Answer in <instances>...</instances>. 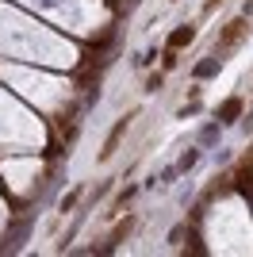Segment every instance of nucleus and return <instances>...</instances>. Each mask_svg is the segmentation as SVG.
I'll return each mask as SVG.
<instances>
[{
  "mask_svg": "<svg viewBox=\"0 0 253 257\" xmlns=\"http://www.w3.org/2000/svg\"><path fill=\"white\" fill-rule=\"evenodd\" d=\"M242 31H245V20H234V23H226V31H222V39H219V46H215V54H222V50H230L238 39H242Z\"/></svg>",
  "mask_w": 253,
  "mask_h": 257,
  "instance_id": "nucleus-1",
  "label": "nucleus"
},
{
  "mask_svg": "<svg viewBox=\"0 0 253 257\" xmlns=\"http://www.w3.org/2000/svg\"><path fill=\"white\" fill-rule=\"evenodd\" d=\"M192 39H196V27H192V23H184V27H177V31L169 35V50H180V46H188Z\"/></svg>",
  "mask_w": 253,
  "mask_h": 257,
  "instance_id": "nucleus-2",
  "label": "nucleus"
},
{
  "mask_svg": "<svg viewBox=\"0 0 253 257\" xmlns=\"http://www.w3.org/2000/svg\"><path fill=\"white\" fill-rule=\"evenodd\" d=\"M234 119H242V96H230L219 107V123H234Z\"/></svg>",
  "mask_w": 253,
  "mask_h": 257,
  "instance_id": "nucleus-3",
  "label": "nucleus"
},
{
  "mask_svg": "<svg viewBox=\"0 0 253 257\" xmlns=\"http://www.w3.org/2000/svg\"><path fill=\"white\" fill-rule=\"evenodd\" d=\"M131 226H135V219H131V215H126L123 223H119L115 230H111V234H107V242H104V253H111V249H115L119 242H123V238H126V230H131Z\"/></svg>",
  "mask_w": 253,
  "mask_h": 257,
  "instance_id": "nucleus-4",
  "label": "nucleus"
},
{
  "mask_svg": "<svg viewBox=\"0 0 253 257\" xmlns=\"http://www.w3.org/2000/svg\"><path fill=\"white\" fill-rule=\"evenodd\" d=\"M234 188L253 200V165H242V169H238V177H234Z\"/></svg>",
  "mask_w": 253,
  "mask_h": 257,
  "instance_id": "nucleus-5",
  "label": "nucleus"
},
{
  "mask_svg": "<svg viewBox=\"0 0 253 257\" xmlns=\"http://www.w3.org/2000/svg\"><path fill=\"white\" fill-rule=\"evenodd\" d=\"M123 131H126V119H119L115 123V131H111V135H107V142H104V158H111V154H115V146H119V139H123Z\"/></svg>",
  "mask_w": 253,
  "mask_h": 257,
  "instance_id": "nucleus-6",
  "label": "nucleus"
},
{
  "mask_svg": "<svg viewBox=\"0 0 253 257\" xmlns=\"http://www.w3.org/2000/svg\"><path fill=\"white\" fill-rule=\"evenodd\" d=\"M219 69H222V58H219V54H215V58H203V62L196 65V77H200V81H203V77H215V73H219Z\"/></svg>",
  "mask_w": 253,
  "mask_h": 257,
  "instance_id": "nucleus-7",
  "label": "nucleus"
},
{
  "mask_svg": "<svg viewBox=\"0 0 253 257\" xmlns=\"http://www.w3.org/2000/svg\"><path fill=\"white\" fill-rule=\"evenodd\" d=\"M23 234H27V219L12 226V234L4 238V249H20V246H23Z\"/></svg>",
  "mask_w": 253,
  "mask_h": 257,
  "instance_id": "nucleus-8",
  "label": "nucleus"
},
{
  "mask_svg": "<svg viewBox=\"0 0 253 257\" xmlns=\"http://www.w3.org/2000/svg\"><path fill=\"white\" fill-rule=\"evenodd\" d=\"M196 161H200V150H184V154H180V161H177V169L188 173V169H196Z\"/></svg>",
  "mask_w": 253,
  "mask_h": 257,
  "instance_id": "nucleus-9",
  "label": "nucleus"
},
{
  "mask_svg": "<svg viewBox=\"0 0 253 257\" xmlns=\"http://www.w3.org/2000/svg\"><path fill=\"white\" fill-rule=\"evenodd\" d=\"M219 131H222V123H207V127L200 131V142H203V146H211V142H219Z\"/></svg>",
  "mask_w": 253,
  "mask_h": 257,
  "instance_id": "nucleus-10",
  "label": "nucleus"
},
{
  "mask_svg": "<svg viewBox=\"0 0 253 257\" xmlns=\"http://www.w3.org/2000/svg\"><path fill=\"white\" fill-rule=\"evenodd\" d=\"M111 39H115V27H107V31L92 43V50H107V46H111Z\"/></svg>",
  "mask_w": 253,
  "mask_h": 257,
  "instance_id": "nucleus-11",
  "label": "nucleus"
},
{
  "mask_svg": "<svg viewBox=\"0 0 253 257\" xmlns=\"http://www.w3.org/2000/svg\"><path fill=\"white\" fill-rule=\"evenodd\" d=\"M177 177H180V169H177V165H165V169H161V184H173Z\"/></svg>",
  "mask_w": 253,
  "mask_h": 257,
  "instance_id": "nucleus-12",
  "label": "nucleus"
},
{
  "mask_svg": "<svg viewBox=\"0 0 253 257\" xmlns=\"http://www.w3.org/2000/svg\"><path fill=\"white\" fill-rule=\"evenodd\" d=\"M158 88H161V73H154V77L146 81V92H158Z\"/></svg>",
  "mask_w": 253,
  "mask_h": 257,
  "instance_id": "nucleus-13",
  "label": "nucleus"
},
{
  "mask_svg": "<svg viewBox=\"0 0 253 257\" xmlns=\"http://www.w3.org/2000/svg\"><path fill=\"white\" fill-rule=\"evenodd\" d=\"M242 131H245V135L253 131V111H249V115H242Z\"/></svg>",
  "mask_w": 253,
  "mask_h": 257,
  "instance_id": "nucleus-14",
  "label": "nucleus"
},
{
  "mask_svg": "<svg viewBox=\"0 0 253 257\" xmlns=\"http://www.w3.org/2000/svg\"><path fill=\"white\" fill-rule=\"evenodd\" d=\"M245 16H253V0H245Z\"/></svg>",
  "mask_w": 253,
  "mask_h": 257,
  "instance_id": "nucleus-15",
  "label": "nucleus"
}]
</instances>
